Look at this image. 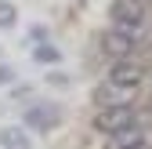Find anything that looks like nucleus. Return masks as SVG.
Returning <instances> with one entry per match:
<instances>
[{"instance_id": "1", "label": "nucleus", "mask_w": 152, "mask_h": 149, "mask_svg": "<svg viewBox=\"0 0 152 149\" xmlns=\"http://www.w3.org/2000/svg\"><path fill=\"white\" fill-rule=\"evenodd\" d=\"M112 29H120L123 36H130L134 44L148 40V4L145 0H116L112 4Z\"/></svg>"}, {"instance_id": "2", "label": "nucleus", "mask_w": 152, "mask_h": 149, "mask_svg": "<svg viewBox=\"0 0 152 149\" xmlns=\"http://www.w3.org/2000/svg\"><path fill=\"white\" fill-rule=\"evenodd\" d=\"M127 124H138L130 105H102L98 113H94V127H98L102 135H112V131H120Z\"/></svg>"}, {"instance_id": "3", "label": "nucleus", "mask_w": 152, "mask_h": 149, "mask_svg": "<svg viewBox=\"0 0 152 149\" xmlns=\"http://www.w3.org/2000/svg\"><path fill=\"white\" fill-rule=\"evenodd\" d=\"M145 66L141 62H134V58H116L112 62V69H109V80L112 84H123V87H138L141 80H145Z\"/></svg>"}, {"instance_id": "4", "label": "nucleus", "mask_w": 152, "mask_h": 149, "mask_svg": "<svg viewBox=\"0 0 152 149\" xmlns=\"http://www.w3.org/2000/svg\"><path fill=\"white\" fill-rule=\"evenodd\" d=\"M134 91H138V87H123V84L105 80V84L94 87V102H98V109H102V105H130Z\"/></svg>"}, {"instance_id": "5", "label": "nucleus", "mask_w": 152, "mask_h": 149, "mask_svg": "<svg viewBox=\"0 0 152 149\" xmlns=\"http://www.w3.org/2000/svg\"><path fill=\"white\" fill-rule=\"evenodd\" d=\"M22 124H26V127H33V131H51V127L58 124V109L47 105V102L29 105V109H26V117H22Z\"/></svg>"}, {"instance_id": "6", "label": "nucleus", "mask_w": 152, "mask_h": 149, "mask_svg": "<svg viewBox=\"0 0 152 149\" xmlns=\"http://www.w3.org/2000/svg\"><path fill=\"white\" fill-rule=\"evenodd\" d=\"M102 51L109 55L112 62H116V58H130V55H134V40L123 36L120 29H109V33L102 36Z\"/></svg>"}, {"instance_id": "7", "label": "nucleus", "mask_w": 152, "mask_h": 149, "mask_svg": "<svg viewBox=\"0 0 152 149\" xmlns=\"http://www.w3.org/2000/svg\"><path fill=\"white\" fill-rule=\"evenodd\" d=\"M134 145H145V127L141 124H127V127L109 135V149H134Z\"/></svg>"}, {"instance_id": "8", "label": "nucleus", "mask_w": 152, "mask_h": 149, "mask_svg": "<svg viewBox=\"0 0 152 149\" xmlns=\"http://www.w3.org/2000/svg\"><path fill=\"white\" fill-rule=\"evenodd\" d=\"M0 145L4 149H29L26 127H4V131H0Z\"/></svg>"}, {"instance_id": "9", "label": "nucleus", "mask_w": 152, "mask_h": 149, "mask_svg": "<svg viewBox=\"0 0 152 149\" xmlns=\"http://www.w3.org/2000/svg\"><path fill=\"white\" fill-rule=\"evenodd\" d=\"M33 58H36V62H44V66H58V62H62V51L54 47V44H47V40H44V44H36Z\"/></svg>"}, {"instance_id": "10", "label": "nucleus", "mask_w": 152, "mask_h": 149, "mask_svg": "<svg viewBox=\"0 0 152 149\" xmlns=\"http://www.w3.org/2000/svg\"><path fill=\"white\" fill-rule=\"evenodd\" d=\"M15 22H18V7L0 0V29H15Z\"/></svg>"}, {"instance_id": "11", "label": "nucleus", "mask_w": 152, "mask_h": 149, "mask_svg": "<svg viewBox=\"0 0 152 149\" xmlns=\"http://www.w3.org/2000/svg\"><path fill=\"white\" fill-rule=\"evenodd\" d=\"M29 40H33V44H44V40H47V26H33V29H29Z\"/></svg>"}, {"instance_id": "12", "label": "nucleus", "mask_w": 152, "mask_h": 149, "mask_svg": "<svg viewBox=\"0 0 152 149\" xmlns=\"http://www.w3.org/2000/svg\"><path fill=\"white\" fill-rule=\"evenodd\" d=\"M0 84H15V69L11 66H0Z\"/></svg>"}, {"instance_id": "13", "label": "nucleus", "mask_w": 152, "mask_h": 149, "mask_svg": "<svg viewBox=\"0 0 152 149\" xmlns=\"http://www.w3.org/2000/svg\"><path fill=\"white\" fill-rule=\"evenodd\" d=\"M148 109H152V102H148Z\"/></svg>"}]
</instances>
